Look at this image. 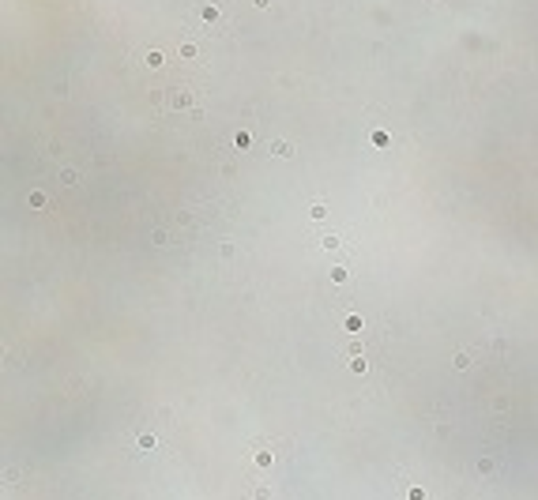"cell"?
Masks as SVG:
<instances>
[{
	"instance_id": "cell-8",
	"label": "cell",
	"mask_w": 538,
	"mask_h": 500,
	"mask_svg": "<svg viewBox=\"0 0 538 500\" xmlns=\"http://www.w3.org/2000/svg\"><path fill=\"white\" fill-rule=\"evenodd\" d=\"M339 244H342L339 237H324V248H327V252H335V248H339Z\"/></svg>"
},
{
	"instance_id": "cell-2",
	"label": "cell",
	"mask_w": 538,
	"mask_h": 500,
	"mask_svg": "<svg viewBox=\"0 0 538 500\" xmlns=\"http://www.w3.org/2000/svg\"><path fill=\"white\" fill-rule=\"evenodd\" d=\"M271 155H279V158H290V155H294V147H290L286 139H275V143H271Z\"/></svg>"
},
{
	"instance_id": "cell-6",
	"label": "cell",
	"mask_w": 538,
	"mask_h": 500,
	"mask_svg": "<svg viewBox=\"0 0 538 500\" xmlns=\"http://www.w3.org/2000/svg\"><path fill=\"white\" fill-rule=\"evenodd\" d=\"M162 60H166L162 53H147V64H151V68H162Z\"/></svg>"
},
{
	"instance_id": "cell-4",
	"label": "cell",
	"mask_w": 538,
	"mask_h": 500,
	"mask_svg": "<svg viewBox=\"0 0 538 500\" xmlns=\"http://www.w3.org/2000/svg\"><path fill=\"white\" fill-rule=\"evenodd\" d=\"M455 369H470V354L459 350V354H455Z\"/></svg>"
},
{
	"instance_id": "cell-3",
	"label": "cell",
	"mask_w": 538,
	"mask_h": 500,
	"mask_svg": "<svg viewBox=\"0 0 538 500\" xmlns=\"http://www.w3.org/2000/svg\"><path fill=\"white\" fill-rule=\"evenodd\" d=\"M252 500H271V485H252Z\"/></svg>"
},
{
	"instance_id": "cell-5",
	"label": "cell",
	"mask_w": 538,
	"mask_h": 500,
	"mask_svg": "<svg viewBox=\"0 0 538 500\" xmlns=\"http://www.w3.org/2000/svg\"><path fill=\"white\" fill-rule=\"evenodd\" d=\"M60 181H64V185H75V181H79V173H75V170H64V173H60Z\"/></svg>"
},
{
	"instance_id": "cell-1",
	"label": "cell",
	"mask_w": 538,
	"mask_h": 500,
	"mask_svg": "<svg viewBox=\"0 0 538 500\" xmlns=\"http://www.w3.org/2000/svg\"><path fill=\"white\" fill-rule=\"evenodd\" d=\"M309 214L316 218V222H324V218H327V203H324V200H312V203H309Z\"/></svg>"
},
{
	"instance_id": "cell-9",
	"label": "cell",
	"mask_w": 538,
	"mask_h": 500,
	"mask_svg": "<svg viewBox=\"0 0 538 500\" xmlns=\"http://www.w3.org/2000/svg\"><path fill=\"white\" fill-rule=\"evenodd\" d=\"M268 4H271V0H256V8H268Z\"/></svg>"
},
{
	"instance_id": "cell-7",
	"label": "cell",
	"mask_w": 538,
	"mask_h": 500,
	"mask_svg": "<svg viewBox=\"0 0 538 500\" xmlns=\"http://www.w3.org/2000/svg\"><path fill=\"white\" fill-rule=\"evenodd\" d=\"M350 369H354V372H365V369H369L365 357H354V361H350Z\"/></svg>"
}]
</instances>
